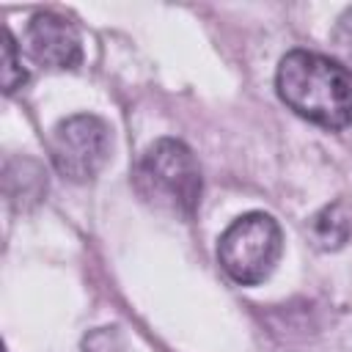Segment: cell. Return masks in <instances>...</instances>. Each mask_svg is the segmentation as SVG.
<instances>
[{
    "mask_svg": "<svg viewBox=\"0 0 352 352\" xmlns=\"http://www.w3.org/2000/svg\"><path fill=\"white\" fill-rule=\"evenodd\" d=\"M28 82V69L22 66V52L8 30H3V91L14 94Z\"/></svg>",
    "mask_w": 352,
    "mask_h": 352,
    "instance_id": "cell-7",
    "label": "cell"
},
{
    "mask_svg": "<svg viewBox=\"0 0 352 352\" xmlns=\"http://www.w3.org/2000/svg\"><path fill=\"white\" fill-rule=\"evenodd\" d=\"M110 126L94 113H77L55 124L50 135V160L58 176L85 184L99 176L110 160Z\"/></svg>",
    "mask_w": 352,
    "mask_h": 352,
    "instance_id": "cell-4",
    "label": "cell"
},
{
    "mask_svg": "<svg viewBox=\"0 0 352 352\" xmlns=\"http://www.w3.org/2000/svg\"><path fill=\"white\" fill-rule=\"evenodd\" d=\"M82 352H124L118 327H96L82 338Z\"/></svg>",
    "mask_w": 352,
    "mask_h": 352,
    "instance_id": "cell-8",
    "label": "cell"
},
{
    "mask_svg": "<svg viewBox=\"0 0 352 352\" xmlns=\"http://www.w3.org/2000/svg\"><path fill=\"white\" fill-rule=\"evenodd\" d=\"M333 47H336L341 63L352 72V6L336 19V28H333Z\"/></svg>",
    "mask_w": 352,
    "mask_h": 352,
    "instance_id": "cell-9",
    "label": "cell"
},
{
    "mask_svg": "<svg viewBox=\"0 0 352 352\" xmlns=\"http://www.w3.org/2000/svg\"><path fill=\"white\" fill-rule=\"evenodd\" d=\"M283 253V234L272 214L248 212L236 217L217 239V261L239 286L264 283Z\"/></svg>",
    "mask_w": 352,
    "mask_h": 352,
    "instance_id": "cell-3",
    "label": "cell"
},
{
    "mask_svg": "<svg viewBox=\"0 0 352 352\" xmlns=\"http://www.w3.org/2000/svg\"><path fill=\"white\" fill-rule=\"evenodd\" d=\"M308 234L311 242L319 250H338L349 242L352 236V212L344 201H333L322 206L311 220H308Z\"/></svg>",
    "mask_w": 352,
    "mask_h": 352,
    "instance_id": "cell-6",
    "label": "cell"
},
{
    "mask_svg": "<svg viewBox=\"0 0 352 352\" xmlns=\"http://www.w3.org/2000/svg\"><path fill=\"white\" fill-rule=\"evenodd\" d=\"M135 192L154 209L190 220L201 204V168L187 143L176 138L154 140L132 168Z\"/></svg>",
    "mask_w": 352,
    "mask_h": 352,
    "instance_id": "cell-2",
    "label": "cell"
},
{
    "mask_svg": "<svg viewBox=\"0 0 352 352\" xmlns=\"http://www.w3.org/2000/svg\"><path fill=\"white\" fill-rule=\"evenodd\" d=\"M275 91L292 113L316 126L352 124V72L336 58L308 50L286 52L275 72Z\"/></svg>",
    "mask_w": 352,
    "mask_h": 352,
    "instance_id": "cell-1",
    "label": "cell"
},
{
    "mask_svg": "<svg viewBox=\"0 0 352 352\" xmlns=\"http://www.w3.org/2000/svg\"><path fill=\"white\" fill-rule=\"evenodd\" d=\"M25 52L47 69H77L82 63V38L77 28L52 11H38L30 16L25 36H22Z\"/></svg>",
    "mask_w": 352,
    "mask_h": 352,
    "instance_id": "cell-5",
    "label": "cell"
}]
</instances>
